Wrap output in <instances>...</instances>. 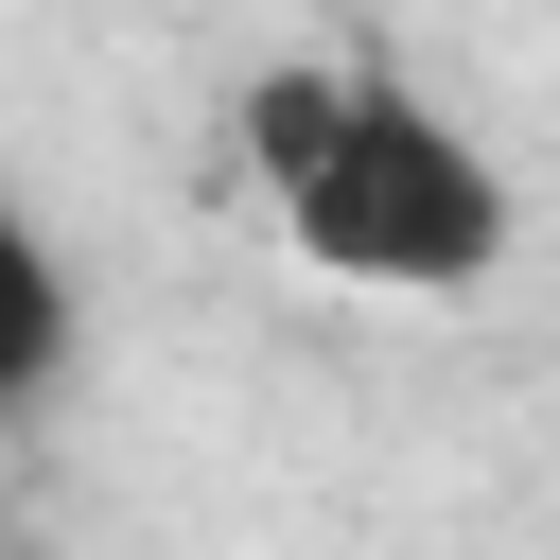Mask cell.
<instances>
[{
	"label": "cell",
	"instance_id": "6da1fadb",
	"mask_svg": "<svg viewBox=\"0 0 560 560\" xmlns=\"http://www.w3.org/2000/svg\"><path fill=\"white\" fill-rule=\"evenodd\" d=\"M228 140H245V192L280 210V245L332 262V280L472 298V280L508 262V175L455 140L438 88H402V70H368V52H280V70L228 105Z\"/></svg>",
	"mask_w": 560,
	"mask_h": 560
},
{
	"label": "cell",
	"instance_id": "7a4b0ae2",
	"mask_svg": "<svg viewBox=\"0 0 560 560\" xmlns=\"http://www.w3.org/2000/svg\"><path fill=\"white\" fill-rule=\"evenodd\" d=\"M52 368H70V262H52V228L0 192V420H18Z\"/></svg>",
	"mask_w": 560,
	"mask_h": 560
}]
</instances>
